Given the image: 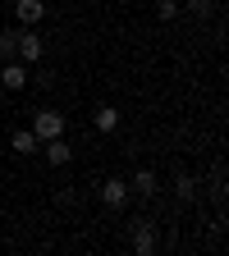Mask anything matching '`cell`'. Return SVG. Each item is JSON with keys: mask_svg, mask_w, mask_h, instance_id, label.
<instances>
[{"mask_svg": "<svg viewBox=\"0 0 229 256\" xmlns=\"http://www.w3.org/2000/svg\"><path fill=\"white\" fill-rule=\"evenodd\" d=\"M32 133H37V142L64 138V114H55V110H37V114H32Z\"/></svg>", "mask_w": 229, "mask_h": 256, "instance_id": "obj_1", "label": "cell"}, {"mask_svg": "<svg viewBox=\"0 0 229 256\" xmlns=\"http://www.w3.org/2000/svg\"><path fill=\"white\" fill-rule=\"evenodd\" d=\"M128 229H133V252H138V256H151V252L160 247V238H156V224H151V220H133Z\"/></svg>", "mask_w": 229, "mask_h": 256, "instance_id": "obj_2", "label": "cell"}, {"mask_svg": "<svg viewBox=\"0 0 229 256\" xmlns=\"http://www.w3.org/2000/svg\"><path fill=\"white\" fill-rule=\"evenodd\" d=\"M42 55H46V42H42L32 28H23V32H19V60L32 64V60H42Z\"/></svg>", "mask_w": 229, "mask_h": 256, "instance_id": "obj_3", "label": "cell"}, {"mask_svg": "<svg viewBox=\"0 0 229 256\" xmlns=\"http://www.w3.org/2000/svg\"><path fill=\"white\" fill-rule=\"evenodd\" d=\"M101 202H106L110 210L128 206V178H106V183H101Z\"/></svg>", "mask_w": 229, "mask_h": 256, "instance_id": "obj_4", "label": "cell"}, {"mask_svg": "<svg viewBox=\"0 0 229 256\" xmlns=\"http://www.w3.org/2000/svg\"><path fill=\"white\" fill-rule=\"evenodd\" d=\"M0 82H5L10 92H23V87H28V64H23V60H5V69H0Z\"/></svg>", "mask_w": 229, "mask_h": 256, "instance_id": "obj_5", "label": "cell"}, {"mask_svg": "<svg viewBox=\"0 0 229 256\" xmlns=\"http://www.w3.org/2000/svg\"><path fill=\"white\" fill-rule=\"evenodd\" d=\"M42 146H46V160H51L55 170H60V165H69V160H74V146L64 142V138H51V142H42Z\"/></svg>", "mask_w": 229, "mask_h": 256, "instance_id": "obj_6", "label": "cell"}, {"mask_svg": "<svg viewBox=\"0 0 229 256\" xmlns=\"http://www.w3.org/2000/svg\"><path fill=\"white\" fill-rule=\"evenodd\" d=\"M156 188H160L156 170H138V174H133V183H128V192H138V197H156Z\"/></svg>", "mask_w": 229, "mask_h": 256, "instance_id": "obj_7", "label": "cell"}, {"mask_svg": "<svg viewBox=\"0 0 229 256\" xmlns=\"http://www.w3.org/2000/svg\"><path fill=\"white\" fill-rule=\"evenodd\" d=\"M174 197H179V202H197V174L179 170V174H174Z\"/></svg>", "mask_w": 229, "mask_h": 256, "instance_id": "obj_8", "label": "cell"}, {"mask_svg": "<svg viewBox=\"0 0 229 256\" xmlns=\"http://www.w3.org/2000/svg\"><path fill=\"white\" fill-rule=\"evenodd\" d=\"M19 23L23 28H32V23H42V14H46V5H42V0H19Z\"/></svg>", "mask_w": 229, "mask_h": 256, "instance_id": "obj_9", "label": "cell"}, {"mask_svg": "<svg viewBox=\"0 0 229 256\" xmlns=\"http://www.w3.org/2000/svg\"><path fill=\"white\" fill-rule=\"evenodd\" d=\"M92 124H96V133H115V128H119V110L115 106H101V110L92 114Z\"/></svg>", "mask_w": 229, "mask_h": 256, "instance_id": "obj_10", "label": "cell"}, {"mask_svg": "<svg viewBox=\"0 0 229 256\" xmlns=\"http://www.w3.org/2000/svg\"><path fill=\"white\" fill-rule=\"evenodd\" d=\"M10 146H14V156H28V151H37V133H32V128H19V133L10 138Z\"/></svg>", "mask_w": 229, "mask_h": 256, "instance_id": "obj_11", "label": "cell"}, {"mask_svg": "<svg viewBox=\"0 0 229 256\" xmlns=\"http://www.w3.org/2000/svg\"><path fill=\"white\" fill-rule=\"evenodd\" d=\"M0 60H19V32L0 28Z\"/></svg>", "mask_w": 229, "mask_h": 256, "instance_id": "obj_12", "label": "cell"}, {"mask_svg": "<svg viewBox=\"0 0 229 256\" xmlns=\"http://www.w3.org/2000/svg\"><path fill=\"white\" fill-rule=\"evenodd\" d=\"M179 10H188L192 18H211V14H215V5H211V0H188V5H179Z\"/></svg>", "mask_w": 229, "mask_h": 256, "instance_id": "obj_13", "label": "cell"}, {"mask_svg": "<svg viewBox=\"0 0 229 256\" xmlns=\"http://www.w3.org/2000/svg\"><path fill=\"white\" fill-rule=\"evenodd\" d=\"M156 10H160V18H179V14H183L179 0H156Z\"/></svg>", "mask_w": 229, "mask_h": 256, "instance_id": "obj_14", "label": "cell"}]
</instances>
